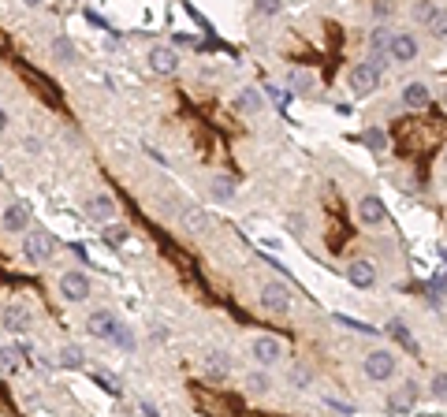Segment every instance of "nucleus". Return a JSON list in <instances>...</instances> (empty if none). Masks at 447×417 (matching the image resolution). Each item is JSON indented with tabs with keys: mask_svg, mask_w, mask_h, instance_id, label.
Segmentation results:
<instances>
[{
	"mask_svg": "<svg viewBox=\"0 0 447 417\" xmlns=\"http://www.w3.org/2000/svg\"><path fill=\"white\" fill-rule=\"evenodd\" d=\"M86 331H90L93 339H116L119 347H135V339H130V331L119 324V320L108 313V309H97V313L86 317Z\"/></svg>",
	"mask_w": 447,
	"mask_h": 417,
	"instance_id": "nucleus-1",
	"label": "nucleus"
},
{
	"mask_svg": "<svg viewBox=\"0 0 447 417\" xmlns=\"http://www.w3.org/2000/svg\"><path fill=\"white\" fill-rule=\"evenodd\" d=\"M52 250H56V242H52V235L45 228H34L23 239V253H26V261L30 265H45L52 258Z\"/></svg>",
	"mask_w": 447,
	"mask_h": 417,
	"instance_id": "nucleus-2",
	"label": "nucleus"
},
{
	"mask_svg": "<svg viewBox=\"0 0 447 417\" xmlns=\"http://www.w3.org/2000/svg\"><path fill=\"white\" fill-rule=\"evenodd\" d=\"M261 309H265V313H272V317H287L291 313V291L283 283H265L261 287Z\"/></svg>",
	"mask_w": 447,
	"mask_h": 417,
	"instance_id": "nucleus-3",
	"label": "nucleus"
},
{
	"mask_svg": "<svg viewBox=\"0 0 447 417\" xmlns=\"http://www.w3.org/2000/svg\"><path fill=\"white\" fill-rule=\"evenodd\" d=\"M362 369H365L369 380H391L395 377V354H391V350H369Z\"/></svg>",
	"mask_w": 447,
	"mask_h": 417,
	"instance_id": "nucleus-4",
	"label": "nucleus"
},
{
	"mask_svg": "<svg viewBox=\"0 0 447 417\" xmlns=\"http://www.w3.org/2000/svg\"><path fill=\"white\" fill-rule=\"evenodd\" d=\"M60 294L68 298V302H86L90 298V276L82 269H71L60 276Z\"/></svg>",
	"mask_w": 447,
	"mask_h": 417,
	"instance_id": "nucleus-5",
	"label": "nucleus"
},
{
	"mask_svg": "<svg viewBox=\"0 0 447 417\" xmlns=\"http://www.w3.org/2000/svg\"><path fill=\"white\" fill-rule=\"evenodd\" d=\"M250 354H254L257 365H276V361L283 358V343L276 336H257L254 343H250Z\"/></svg>",
	"mask_w": 447,
	"mask_h": 417,
	"instance_id": "nucleus-6",
	"label": "nucleus"
},
{
	"mask_svg": "<svg viewBox=\"0 0 447 417\" xmlns=\"http://www.w3.org/2000/svg\"><path fill=\"white\" fill-rule=\"evenodd\" d=\"M377 82H380V68H373V63H354L351 68V90L358 93V97L373 93Z\"/></svg>",
	"mask_w": 447,
	"mask_h": 417,
	"instance_id": "nucleus-7",
	"label": "nucleus"
},
{
	"mask_svg": "<svg viewBox=\"0 0 447 417\" xmlns=\"http://www.w3.org/2000/svg\"><path fill=\"white\" fill-rule=\"evenodd\" d=\"M30 306L23 302H12V306H4L0 309V324H4L8 331H15V336H23V331H30Z\"/></svg>",
	"mask_w": 447,
	"mask_h": 417,
	"instance_id": "nucleus-8",
	"label": "nucleus"
},
{
	"mask_svg": "<svg viewBox=\"0 0 447 417\" xmlns=\"http://www.w3.org/2000/svg\"><path fill=\"white\" fill-rule=\"evenodd\" d=\"M388 56L395 60V63L418 60V41H414L410 34H391V38H388Z\"/></svg>",
	"mask_w": 447,
	"mask_h": 417,
	"instance_id": "nucleus-9",
	"label": "nucleus"
},
{
	"mask_svg": "<svg viewBox=\"0 0 447 417\" xmlns=\"http://www.w3.org/2000/svg\"><path fill=\"white\" fill-rule=\"evenodd\" d=\"M149 68H153L157 74H176V71H179V56H176V49H168V45H153V49H149Z\"/></svg>",
	"mask_w": 447,
	"mask_h": 417,
	"instance_id": "nucleus-10",
	"label": "nucleus"
},
{
	"mask_svg": "<svg viewBox=\"0 0 447 417\" xmlns=\"http://www.w3.org/2000/svg\"><path fill=\"white\" fill-rule=\"evenodd\" d=\"M388 217V209H384V201L373 198V194H365L362 201H358V220L365 223V228H377V223H384Z\"/></svg>",
	"mask_w": 447,
	"mask_h": 417,
	"instance_id": "nucleus-11",
	"label": "nucleus"
},
{
	"mask_svg": "<svg viewBox=\"0 0 447 417\" xmlns=\"http://www.w3.org/2000/svg\"><path fill=\"white\" fill-rule=\"evenodd\" d=\"M183 228H187L194 239H202V235L213 231V220H209V212H205V209H187V212H183Z\"/></svg>",
	"mask_w": 447,
	"mask_h": 417,
	"instance_id": "nucleus-12",
	"label": "nucleus"
},
{
	"mask_svg": "<svg viewBox=\"0 0 447 417\" xmlns=\"http://www.w3.org/2000/svg\"><path fill=\"white\" fill-rule=\"evenodd\" d=\"M86 209H90V220H97V223H112L116 220V201L108 194H93Z\"/></svg>",
	"mask_w": 447,
	"mask_h": 417,
	"instance_id": "nucleus-13",
	"label": "nucleus"
},
{
	"mask_svg": "<svg viewBox=\"0 0 447 417\" xmlns=\"http://www.w3.org/2000/svg\"><path fill=\"white\" fill-rule=\"evenodd\" d=\"M347 280H351L358 291H369V287L377 283V269H373L369 261H354L351 269H347Z\"/></svg>",
	"mask_w": 447,
	"mask_h": 417,
	"instance_id": "nucleus-14",
	"label": "nucleus"
},
{
	"mask_svg": "<svg viewBox=\"0 0 447 417\" xmlns=\"http://www.w3.org/2000/svg\"><path fill=\"white\" fill-rule=\"evenodd\" d=\"M30 223V205L26 201H12V205L4 209V228L8 231H23Z\"/></svg>",
	"mask_w": 447,
	"mask_h": 417,
	"instance_id": "nucleus-15",
	"label": "nucleus"
},
{
	"mask_svg": "<svg viewBox=\"0 0 447 417\" xmlns=\"http://www.w3.org/2000/svg\"><path fill=\"white\" fill-rule=\"evenodd\" d=\"M429 101H432V93H429L425 82H410V86H402V104H407V109H425Z\"/></svg>",
	"mask_w": 447,
	"mask_h": 417,
	"instance_id": "nucleus-16",
	"label": "nucleus"
},
{
	"mask_svg": "<svg viewBox=\"0 0 447 417\" xmlns=\"http://www.w3.org/2000/svg\"><path fill=\"white\" fill-rule=\"evenodd\" d=\"M205 372H209L213 380H224L227 372H232V361H227V354H220V350H213V354H205Z\"/></svg>",
	"mask_w": 447,
	"mask_h": 417,
	"instance_id": "nucleus-17",
	"label": "nucleus"
},
{
	"mask_svg": "<svg viewBox=\"0 0 447 417\" xmlns=\"http://www.w3.org/2000/svg\"><path fill=\"white\" fill-rule=\"evenodd\" d=\"M414 399H418V384H402V391H395V395H391V399H388V406H391V410H410V406H414Z\"/></svg>",
	"mask_w": 447,
	"mask_h": 417,
	"instance_id": "nucleus-18",
	"label": "nucleus"
},
{
	"mask_svg": "<svg viewBox=\"0 0 447 417\" xmlns=\"http://www.w3.org/2000/svg\"><path fill=\"white\" fill-rule=\"evenodd\" d=\"M15 372H19V350L0 347V377H15Z\"/></svg>",
	"mask_w": 447,
	"mask_h": 417,
	"instance_id": "nucleus-19",
	"label": "nucleus"
},
{
	"mask_svg": "<svg viewBox=\"0 0 447 417\" xmlns=\"http://www.w3.org/2000/svg\"><path fill=\"white\" fill-rule=\"evenodd\" d=\"M238 109H243V112H261V109H265V97H261V90L250 86V90L238 93Z\"/></svg>",
	"mask_w": 447,
	"mask_h": 417,
	"instance_id": "nucleus-20",
	"label": "nucleus"
},
{
	"mask_svg": "<svg viewBox=\"0 0 447 417\" xmlns=\"http://www.w3.org/2000/svg\"><path fill=\"white\" fill-rule=\"evenodd\" d=\"M369 49H373V68H380V63H384V49H388V34L384 30H373V34H369Z\"/></svg>",
	"mask_w": 447,
	"mask_h": 417,
	"instance_id": "nucleus-21",
	"label": "nucleus"
},
{
	"mask_svg": "<svg viewBox=\"0 0 447 417\" xmlns=\"http://www.w3.org/2000/svg\"><path fill=\"white\" fill-rule=\"evenodd\" d=\"M414 19H418V23H436V19H440V8L436 4H429V0H418V4H414Z\"/></svg>",
	"mask_w": 447,
	"mask_h": 417,
	"instance_id": "nucleus-22",
	"label": "nucleus"
},
{
	"mask_svg": "<svg viewBox=\"0 0 447 417\" xmlns=\"http://www.w3.org/2000/svg\"><path fill=\"white\" fill-rule=\"evenodd\" d=\"M365 145L373 149V153H384V149H388V134H384V127H369V131H365Z\"/></svg>",
	"mask_w": 447,
	"mask_h": 417,
	"instance_id": "nucleus-23",
	"label": "nucleus"
},
{
	"mask_svg": "<svg viewBox=\"0 0 447 417\" xmlns=\"http://www.w3.org/2000/svg\"><path fill=\"white\" fill-rule=\"evenodd\" d=\"M246 388H250V395H265V391L272 388L268 372H250V377H246Z\"/></svg>",
	"mask_w": 447,
	"mask_h": 417,
	"instance_id": "nucleus-24",
	"label": "nucleus"
},
{
	"mask_svg": "<svg viewBox=\"0 0 447 417\" xmlns=\"http://www.w3.org/2000/svg\"><path fill=\"white\" fill-rule=\"evenodd\" d=\"M52 52H56L60 63H71V60H75V45H71L68 38H56V41H52Z\"/></svg>",
	"mask_w": 447,
	"mask_h": 417,
	"instance_id": "nucleus-25",
	"label": "nucleus"
},
{
	"mask_svg": "<svg viewBox=\"0 0 447 417\" xmlns=\"http://www.w3.org/2000/svg\"><path fill=\"white\" fill-rule=\"evenodd\" d=\"M335 324H343L351 331H362V336H377V328H369V324H362V320H354V317H343V313H335Z\"/></svg>",
	"mask_w": 447,
	"mask_h": 417,
	"instance_id": "nucleus-26",
	"label": "nucleus"
},
{
	"mask_svg": "<svg viewBox=\"0 0 447 417\" xmlns=\"http://www.w3.org/2000/svg\"><path fill=\"white\" fill-rule=\"evenodd\" d=\"M105 239L112 246H123L127 242V228H123V223H105Z\"/></svg>",
	"mask_w": 447,
	"mask_h": 417,
	"instance_id": "nucleus-27",
	"label": "nucleus"
},
{
	"mask_svg": "<svg viewBox=\"0 0 447 417\" xmlns=\"http://www.w3.org/2000/svg\"><path fill=\"white\" fill-rule=\"evenodd\" d=\"M235 194V183H232V179H227V175H216V183H213V198H232Z\"/></svg>",
	"mask_w": 447,
	"mask_h": 417,
	"instance_id": "nucleus-28",
	"label": "nucleus"
},
{
	"mask_svg": "<svg viewBox=\"0 0 447 417\" xmlns=\"http://www.w3.org/2000/svg\"><path fill=\"white\" fill-rule=\"evenodd\" d=\"M388 331L399 339L402 347H410V350H414V339H410V331H407V324H402V320H391V324H388Z\"/></svg>",
	"mask_w": 447,
	"mask_h": 417,
	"instance_id": "nucleus-29",
	"label": "nucleus"
},
{
	"mask_svg": "<svg viewBox=\"0 0 447 417\" xmlns=\"http://www.w3.org/2000/svg\"><path fill=\"white\" fill-rule=\"evenodd\" d=\"M60 365H68V369L71 365H82V350L79 347H63L60 350Z\"/></svg>",
	"mask_w": 447,
	"mask_h": 417,
	"instance_id": "nucleus-30",
	"label": "nucleus"
},
{
	"mask_svg": "<svg viewBox=\"0 0 447 417\" xmlns=\"http://www.w3.org/2000/svg\"><path fill=\"white\" fill-rule=\"evenodd\" d=\"M432 395L436 399H447V372H436L432 377Z\"/></svg>",
	"mask_w": 447,
	"mask_h": 417,
	"instance_id": "nucleus-31",
	"label": "nucleus"
},
{
	"mask_svg": "<svg viewBox=\"0 0 447 417\" xmlns=\"http://www.w3.org/2000/svg\"><path fill=\"white\" fill-rule=\"evenodd\" d=\"M254 8L261 15H276L280 12V0H254Z\"/></svg>",
	"mask_w": 447,
	"mask_h": 417,
	"instance_id": "nucleus-32",
	"label": "nucleus"
},
{
	"mask_svg": "<svg viewBox=\"0 0 447 417\" xmlns=\"http://www.w3.org/2000/svg\"><path fill=\"white\" fill-rule=\"evenodd\" d=\"M291 380H294V384H298V388H306V384H310V372H306V369H302V365H298V369H294V372H291Z\"/></svg>",
	"mask_w": 447,
	"mask_h": 417,
	"instance_id": "nucleus-33",
	"label": "nucleus"
},
{
	"mask_svg": "<svg viewBox=\"0 0 447 417\" xmlns=\"http://www.w3.org/2000/svg\"><path fill=\"white\" fill-rule=\"evenodd\" d=\"M138 410H142V414H146V417H160V410H157V406H153V402H149V399H142V402H138Z\"/></svg>",
	"mask_w": 447,
	"mask_h": 417,
	"instance_id": "nucleus-34",
	"label": "nucleus"
},
{
	"mask_svg": "<svg viewBox=\"0 0 447 417\" xmlns=\"http://www.w3.org/2000/svg\"><path fill=\"white\" fill-rule=\"evenodd\" d=\"M97 384H105V388L112 391V395H119V388H116V380H112V377H105V372H97Z\"/></svg>",
	"mask_w": 447,
	"mask_h": 417,
	"instance_id": "nucleus-35",
	"label": "nucleus"
},
{
	"mask_svg": "<svg viewBox=\"0 0 447 417\" xmlns=\"http://www.w3.org/2000/svg\"><path fill=\"white\" fill-rule=\"evenodd\" d=\"M4 127H8V112L0 109V131H4Z\"/></svg>",
	"mask_w": 447,
	"mask_h": 417,
	"instance_id": "nucleus-36",
	"label": "nucleus"
},
{
	"mask_svg": "<svg viewBox=\"0 0 447 417\" xmlns=\"http://www.w3.org/2000/svg\"><path fill=\"white\" fill-rule=\"evenodd\" d=\"M23 4H26V8H38V4H41V0H23Z\"/></svg>",
	"mask_w": 447,
	"mask_h": 417,
	"instance_id": "nucleus-37",
	"label": "nucleus"
},
{
	"mask_svg": "<svg viewBox=\"0 0 447 417\" xmlns=\"http://www.w3.org/2000/svg\"><path fill=\"white\" fill-rule=\"evenodd\" d=\"M444 109H447V90H444Z\"/></svg>",
	"mask_w": 447,
	"mask_h": 417,
	"instance_id": "nucleus-38",
	"label": "nucleus"
},
{
	"mask_svg": "<svg viewBox=\"0 0 447 417\" xmlns=\"http://www.w3.org/2000/svg\"><path fill=\"white\" fill-rule=\"evenodd\" d=\"M444 164H447V153H444Z\"/></svg>",
	"mask_w": 447,
	"mask_h": 417,
	"instance_id": "nucleus-39",
	"label": "nucleus"
},
{
	"mask_svg": "<svg viewBox=\"0 0 447 417\" xmlns=\"http://www.w3.org/2000/svg\"><path fill=\"white\" fill-rule=\"evenodd\" d=\"M444 258H447V253H444Z\"/></svg>",
	"mask_w": 447,
	"mask_h": 417,
	"instance_id": "nucleus-40",
	"label": "nucleus"
}]
</instances>
